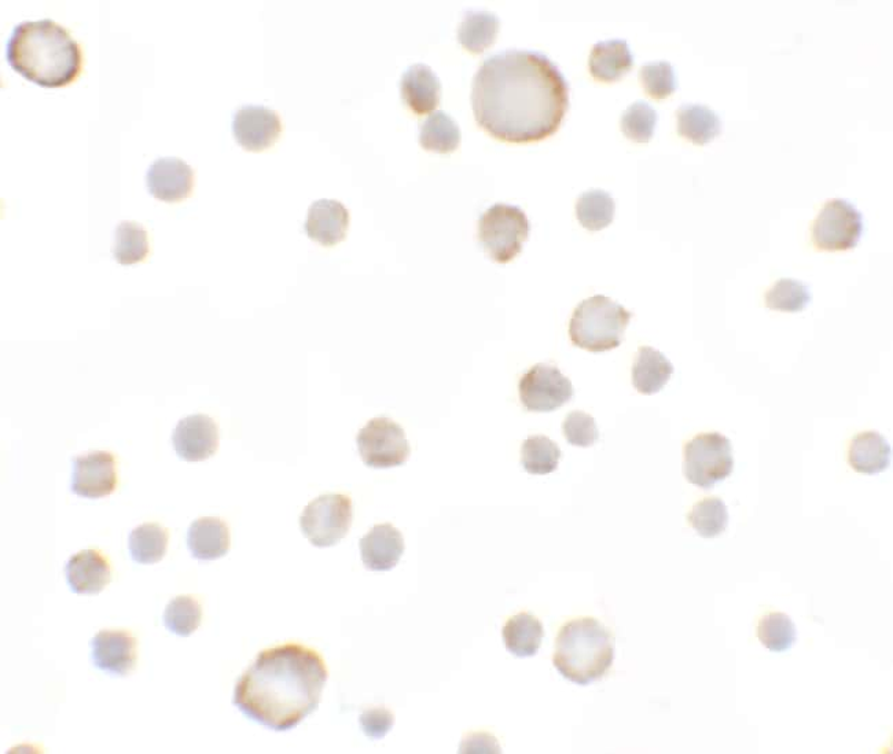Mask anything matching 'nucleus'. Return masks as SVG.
<instances>
[{"instance_id":"a878e982","label":"nucleus","mask_w":893,"mask_h":754,"mask_svg":"<svg viewBox=\"0 0 893 754\" xmlns=\"http://www.w3.org/2000/svg\"><path fill=\"white\" fill-rule=\"evenodd\" d=\"M676 119L679 136L697 146L710 143L722 131L720 116L704 105L683 103L676 112Z\"/></svg>"},{"instance_id":"6ab92c4d","label":"nucleus","mask_w":893,"mask_h":754,"mask_svg":"<svg viewBox=\"0 0 893 754\" xmlns=\"http://www.w3.org/2000/svg\"><path fill=\"white\" fill-rule=\"evenodd\" d=\"M69 587L75 594L96 595L112 581L108 560L96 549H83L69 558L66 566Z\"/></svg>"},{"instance_id":"f257e3e1","label":"nucleus","mask_w":893,"mask_h":754,"mask_svg":"<svg viewBox=\"0 0 893 754\" xmlns=\"http://www.w3.org/2000/svg\"><path fill=\"white\" fill-rule=\"evenodd\" d=\"M477 125L510 143L539 142L557 132L569 108L562 70L539 51L506 50L487 58L472 87Z\"/></svg>"},{"instance_id":"ea45409f","label":"nucleus","mask_w":893,"mask_h":754,"mask_svg":"<svg viewBox=\"0 0 893 754\" xmlns=\"http://www.w3.org/2000/svg\"><path fill=\"white\" fill-rule=\"evenodd\" d=\"M359 723L370 740H383L393 730L395 717L388 710L377 706V708L366 710L361 713Z\"/></svg>"},{"instance_id":"c85d7f7f","label":"nucleus","mask_w":893,"mask_h":754,"mask_svg":"<svg viewBox=\"0 0 893 754\" xmlns=\"http://www.w3.org/2000/svg\"><path fill=\"white\" fill-rule=\"evenodd\" d=\"M419 143L425 150L443 155L452 153L460 143L459 127L452 117L439 110L424 121L419 132Z\"/></svg>"},{"instance_id":"ddd939ff","label":"nucleus","mask_w":893,"mask_h":754,"mask_svg":"<svg viewBox=\"0 0 893 754\" xmlns=\"http://www.w3.org/2000/svg\"><path fill=\"white\" fill-rule=\"evenodd\" d=\"M282 122L277 112L258 105L239 108L232 120V132L245 150L260 151L270 148L281 136Z\"/></svg>"},{"instance_id":"4be33fe9","label":"nucleus","mask_w":893,"mask_h":754,"mask_svg":"<svg viewBox=\"0 0 893 754\" xmlns=\"http://www.w3.org/2000/svg\"><path fill=\"white\" fill-rule=\"evenodd\" d=\"M188 546L192 557L200 560L225 557L230 548V530L220 518L197 519L190 525Z\"/></svg>"},{"instance_id":"c756f323","label":"nucleus","mask_w":893,"mask_h":754,"mask_svg":"<svg viewBox=\"0 0 893 754\" xmlns=\"http://www.w3.org/2000/svg\"><path fill=\"white\" fill-rule=\"evenodd\" d=\"M615 200L604 190L583 192L576 204L577 220L589 231L606 229L615 218Z\"/></svg>"},{"instance_id":"e433bc0d","label":"nucleus","mask_w":893,"mask_h":754,"mask_svg":"<svg viewBox=\"0 0 893 754\" xmlns=\"http://www.w3.org/2000/svg\"><path fill=\"white\" fill-rule=\"evenodd\" d=\"M658 115L646 102H635L622 116V131L636 143H647L655 136Z\"/></svg>"},{"instance_id":"9d476101","label":"nucleus","mask_w":893,"mask_h":754,"mask_svg":"<svg viewBox=\"0 0 893 754\" xmlns=\"http://www.w3.org/2000/svg\"><path fill=\"white\" fill-rule=\"evenodd\" d=\"M863 232V218L850 201L842 198L828 200L821 209L813 226V242L816 249L844 251L854 249Z\"/></svg>"},{"instance_id":"2f4dec72","label":"nucleus","mask_w":893,"mask_h":754,"mask_svg":"<svg viewBox=\"0 0 893 754\" xmlns=\"http://www.w3.org/2000/svg\"><path fill=\"white\" fill-rule=\"evenodd\" d=\"M562 449L546 436L528 437L522 448V464L529 475L545 476L556 472Z\"/></svg>"},{"instance_id":"a211bd4d","label":"nucleus","mask_w":893,"mask_h":754,"mask_svg":"<svg viewBox=\"0 0 893 754\" xmlns=\"http://www.w3.org/2000/svg\"><path fill=\"white\" fill-rule=\"evenodd\" d=\"M349 227V212L336 200H318L308 209L305 229L312 241L333 247L344 241Z\"/></svg>"},{"instance_id":"4468645a","label":"nucleus","mask_w":893,"mask_h":754,"mask_svg":"<svg viewBox=\"0 0 893 754\" xmlns=\"http://www.w3.org/2000/svg\"><path fill=\"white\" fill-rule=\"evenodd\" d=\"M172 444L178 457L188 462L211 458L219 446V429L208 415L196 414L180 419L173 429Z\"/></svg>"},{"instance_id":"f8f14e48","label":"nucleus","mask_w":893,"mask_h":754,"mask_svg":"<svg viewBox=\"0 0 893 754\" xmlns=\"http://www.w3.org/2000/svg\"><path fill=\"white\" fill-rule=\"evenodd\" d=\"M118 485L116 460L107 452H92L73 459L71 489L85 499H101Z\"/></svg>"},{"instance_id":"f704fd0d","label":"nucleus","mask_w":893,"mask_h":754,"mask_svg":"<svg viewBox=\"0 0 893 754\" xmlns=\"http://www.w3.org/2000/svg\"><path fill=\"white\" fill-rule=\"evenodd\" d=\"M202 618L201 605L192 596L182 595L173 598L166 607V627L178 636H190L200 627Z\"/></svg>"},{"instance_id":"f03ea898","label":"nucleus","mask_w":893,"mask_h":754,"mask_svg":"<svg viewBox=\"0 0 893 754\" xmlns=\"http://www.w3.org/2000/svg\"><path fill=\"white\" fill-rule=\"evenodd\" d=\"M329 672L312 648H267L237 682L232 704L274 732H289L318 708Z\"/></svg>"},{"instance_id":"393cba45","label":"nucleus","mask_w":893,"mask_h":754,"mask_svg":"<svg viewBox=\"0 0 893 754\" xmlns=\"http://www.w3.org/2000/svg\"><path fill=\"white\" fill-rule=\"evenodd\" d=\"M507 652L518 658L534 657L538 654L545 629L538 618L528 613H519L507 619L502 629Z\"/></svg>"},{"instance_id":"bb28decb","label":"nucleus","mask_w":893,"mask_h":754,"mask_svg":"<svg viewBox=\"0 0 893 754\" xmlns=\"http://www.w3.org/2000/svg\"><path fill=\"white\" fill-rule=\"evenodd\" d=\"M499 19L489 11H468L458 28L459 43L473 54H482L495 43Z\"/></svg>"},{"instance_id":"72a5a7b5","label":"nucleus","mask_w":893,"mask_h":754,"mask_svg":"<svg viewBox=\"0 0 893 754\" xmlns=\"http://www.w3.org/2000/svg\"><path fill=\"white\" fill-rule=\"evenodd\" d=\"M687 518L693 529L705 539L721 536L728 525L726 503L720 498H706L694 505Z\"/></svg>"},{"instance_id":"20e7f679","label":"nucleus","mask_w":893,"mask_h":754,"mask_svg":"<svg viewBox=\"0 0 893 754\" xmlns=\"http://www.w3.org/2000/svg\"><path fill=\"white\" fill-rule=\"evenodd\" d=\"M615 662V639L597 618L572 619L559 629L553 664L565 679L588 686L603 679Z\"/></svg>"},{"instance_id":"7ed1b4c3","label":"nucleus","mask_w":893,"mask_h":754,"mask_svg":"<svg viewBox=\"0 0 893 754\" xmlns=\"http://www.w3.org/2000/svg\"><path fill=\"white\" fill-rule=\"evenodd\" d=\"M6 60L32 83L58 89L78 79L83 56L66 28L46 19L14 27L6 43Z\"/></svg>"},{"instance_id":"aec40b11","label":"nucleus","mask_w":893,"mask_h":754,"mask_svg":"<svg viewBox=\"0 0 893 754\" xmlns=\"http://www.w3.org/2000/svg\"><path fill=\"white\" fill-rule=\"evenodd\" d=\"M403 101L416 115L434 112L440 102L441 85L434 70L424 63H416L401 76Z\"/></svg>"},{"instance_id":"5701e85b","label":"nucleus","mask_w":893,"mask_h":754,"mask_svg":"<svg viewBox=\"0 0 893 754\" xmlns=\"http://www.w3.org/2000/svg\"><path fill=\"white\" fill-rule=\"evenodd\" d=\"M892 459L891 444L879 431H865L851 442L849 462L862 475H879L889 469Z\"/></svg>"},{"instance_id":"a19ab883","label":"nucleus","mask_w":893,"mask_h":754,"mask_svg":"<svg viewBox=\"0 0 893 754\" xmlns=\"http://www.w3.org/2000/svg\"><path fill=\"white\" fill-rule=\"evenodd\" d=\"M459 753H500V747L493 735L472 734L460 744Z\"/></svg>"},{"instance_id":"423d86ee","label":"nucleus","mask_w":893,"mask_h":754,"mask_svg":"<svg viewBox=\"0 0 893 754\" xmlns=\"http://www.w3.org/2000/svg\"><path fill=\"white\" fill-rule=\"evenodd\" d=\"M529 236V221L523 209L495 204L478 220V241L492 260L505 265L522 254Z\"/></svg>"},{"instance_id":"dca6fc26","label":"nucleus","mask_w":893,"mask_h":754,"mask_svg":"<svg viewBox=\"0 0 893 754\" xmlns=\"http://www.w3.org/2000/svg\"><path fill=\"white\" fill-rule=\"evenodd\" d=\"M146 185L157 200L177 202L190 196L195 172L183 160L165 157L151 163L146 173Z\"/></svg>"},{"instance_id":"7c9ffc66","label":"nucleus","mask_w":893,"mask_h":754,"mask_svg":"<svg viewBox=\"0 0 893 754\" xmlns=\"http://www.w3.org/2000/svg\"><path fill=\"white\" fill-rule=\"evenodd\" d=\"M115 260L121 266L143 261L149 255L148 232L136 221H121L115 232Z\"/></svg>"},{"instance_id":"cd10ccee","label":"nucleus","mask_w":893,"mask_h":754,"mask_svg":"<svg viewBox=\"0 0 893 754\" xmlns=\"http://www.w3.org/2000/svg\"><path fill=\"white\" fill-rule=\"evenodd\" d=\"M168 532L157 524L137 526L128 537L131 558L137 564L151 565L166 557Z\"/></svg>"},{"instance_id":"58836bf2","label":"nucleus","mask_w":893,"mask_h":754,"mask_svg":"<svg viewBox=\"0 0 893 754\" xmlns=\"http://www.w3.org/2000/svg\"><path fill=\"white\" fill-rule=\"evenodd\" d=\"M564 436L572 446L588 448L598 442L599 431L592 415L574 411L563 424Z\"/></svg>"},{"instance_id":"39448f33","label":"nucleus","mask_w":893,"mask_h":754,"mask_svg":"<svg viewBox=\"0 0 893 754\" xmlns=\"http://www.w3.org/2000/svg\"><path fill=\"white\" fill-rule=\"evenodd\" d=\"M633 312L612 300L597 295L582 301L572 315L569 337L577 348L588 353H606L621 347Z\"/></svg>"},{"instance_id":"2eb2a0df","label":"nucleus","mask_w":893,"mask_h":754,"mask_svg":"<svg viewBox=\"0 0 893 754\" xmlns=\"http://www.w3.org/2000/svg\"><path fill=\"white\" fill-rule=\"evenodd\" d=\"M92 662L98 669L125 677L136 668L137 641L126 631L103 629L90 642Z\"/></svg>"},{"instance_id":"0eeeda50","label":"nucleus","mask_w":893,"mask_h":754,"mask_svg":"<svg viewBox=\"0 0 893 754\" xmlns=\"http://www.w3.org/2000/svg\"><path fill=\"white\" fill-rule=\"evenodd\" d=\"M733 467L732 442L717 431L692 438L683 449V473L698 488H714L732 475Z\"/></svg>"},{"instance_id":"6e6552de","label":"nucleus","mask_w":893,"mask_h":754,"mask_svg":"<svg viewBox=\"0 0 893 754\" xmlns=\"http://www.w3.org/2000/svg\"><path fill=\"white\" fill-rule=\"evenodd\" d=\"M354 518L347 495L328 494L309 503L300 517L302 534L315 547H333L347 536Z\"/></svg>"},{"instance_id":"c9c22d12","label":"nucleus","mask_w":893,"mask_h":754,"mask_svg":"<svg viewBox=\"0 0 893 754\" xmlns=\"http://www.w3.org/2000/svg\"><path fill=\"white\" fill-rule=\"evenodd\" d=\"M810 301L808 286L790 278L780 279L766 295L767 307L774 311L800 312Z\"/></svg>"},{"instance_id":"412c9836","label":"nucleus","mask_w":893,"mask_h":754,"mask_svg":"<svg viewBox=\"0 0 893 754\" xmlns=\"http://www.w3.org/2000/svg\"><path fill=\"white\" fill-rule=\"evenodd\" d=\"M634 67V56L626 40L613 39L593 47L588 68L595 80L613 83Z\"/></svg>"},{"instance_id":"9b49d317","label":"nucleus","mask_w":893,"mask_h":754,"mask_svg":"<svg viewBox=\"0 0 893 754\" xmlns=\"http://www.w3.org/2000/svg\"><path fill=\"white\" fill-rule=\"evenodd\" d=\"M518 390L523 406L533 413L556 411L574 397L570 379L550 365L530 368L519 381Z\"/></svg>"},{"instance_id":"4c0bfd02","label":"nucleus","mask_w":893,"mask_h":754,"mask_svg":"<svg viewBox=\"0 0 893 754\" xmlns=\"http://www.w3.org/2000/svg\"><path fill=\"white\" fill-rule=\"evenodd\" d=\"M639 80L647 96L665 99L676 91L674 67L667 61L647 62L639 70Z\"/></svg>"},{"instance_id":"473e14b6","label":"nucleus","mask_w":893,"mask_h":754,"mask_svg":"<svg viewBox=\"0 0 893 754\" xmlns=\"http://www.w3.org/2000/svg\"><path fill=\"white\" fill-rule=\"evenodd\" d=\"M757 638L770 652H787L797 641L796 625L784 613H770L758 622Z\"/></svg>"},{"instance_id":"1a4fd4ad","label":"nucleus","mask_w":893,"mask_h":754,"mask_svg":"<svg viewBox=\"0 0 893 754\" xmlns=\"http://www.w3.org/2000/svg\"><path fill=\"white\" fill-rule=\"evenodd\" d=\"M356 443L361 460L373 469L401 466L411 453L401 426L384 417L369 420L360 429Z\"/></svg>"},{"instance_id":"b1692460","label":"nucleus","mask_w":893,"mask_h":754,"mask_svg":"<svg viewBox=\"0 0 893 754\" xmlns=\"http://www.w3.org/2000/svg\"><path fill=\"white\" fill-rule=\"evenodd\" d=\"M674 366L659 350L642 347L633 367V384L642 395H655L673 377Z\"/></svg>"},{"instance_id":"f3484780","label":"nucleus","mask_w":893,"mask_h":754,"mask_svg":"<svg viewBox=\"0 0 893 754\" xmlns=\"http://www.w3.org/2000/svg\"><path fill=\"white\" fill-rule=\"evenodd\" d=\"M360 557L367 569L387 572L399 564L405 553V540L399 529L390 524L373 526L359 543Z\"/></svg>"}]
</instances>
